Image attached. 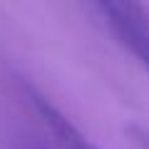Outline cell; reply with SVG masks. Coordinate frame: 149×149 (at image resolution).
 <instances>
[{"mask_svg": "<svg viewBox=\"0 0 149 149\" xmlns=\"http://www.w3.org/2000/svg\"><path fill=\"white\" fill-rule=\"evenodd\" d=\"M3 82L8 85V90L13 87V95L17 97V102H20L22 107H27V109L40 119V124L57 139L60 149H97L35 85H30V82L22 80V77H15V74H8V80H3Z\"/></svg>", "mask_w": 149, "mask_h": 149, "instance_id": "cell-1", "label": "cell"}, {"mask_svg": "<svg viewBox=\"0 0 149 149\" xmlns=\"http://www.w3.org/2000/svg\"><path fill=\"white\" fill-rule=\"evenodd\" d=\"M97 10L102 13L107 27L114 32L119 42L139 60L147 62L149 32H147V13L139 3L132 0H104L97 3Z\"/></svg>", "mask_w": 149, "mask_h": 149, "instance_id": "cell-2", "label": "cell"}, {"mask_svg": "<svg viewBox=\"0 0 149 149\" xmlns=\"http://www.w3.org/2000/svg\"><path fill=\"white\" fill-rule=\"evenodd\" d=\"M0 149H60V147L50 144V139L35 129L0 119Z\"/></svg>", "mask_w": 149, "mask_h": 149, "instance_id": "cell-3", "label": "cell"}]
</instances>
